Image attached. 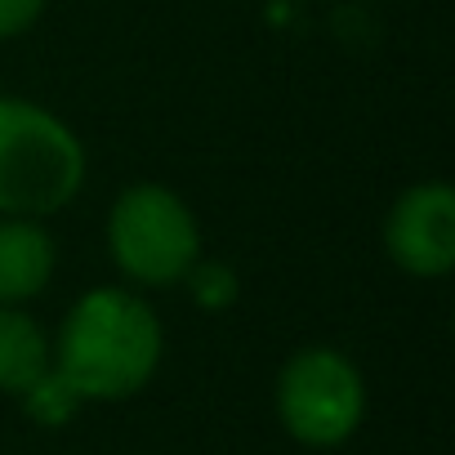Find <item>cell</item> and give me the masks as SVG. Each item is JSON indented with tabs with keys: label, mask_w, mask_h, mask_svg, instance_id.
<instances>
[{
	"label": "cell",
	"mask_w": 455,
	"mask_h": 455,
	"mask_svg": "<svg viewBox=\"0 0 455 455\" xmlns=\"http://www.w3.org/2000/svg\"><path fill=\"white\" fill-rule=\"evenodd\" d=\"M19 402H23V415H28L32 424H41V428H63V424H72V419L81 415V406H85V402L72 393V384H68L54 366H50Z\"/></svg>",
	"instance_id": "9"
},
{
	"label": "cell",
	"mask_w": 455,
	"mask_h": 455,
	"mask_svg": "<svg viewBox=\"0 0 455 455\" xmlns=\"http://www.w3.org/2000/svg\"><path fill=\"white\" fill-rule=\"evenodd\" d=\"M81 134L36 99L0 94V219H54L85 192Z\"/></svg>",
	"instance_id": "2"
},
{
	"label": "cell",
	"mask_w": 455,
	"mask_h": 455,
	"mask_svg": "<svg viewBox=\"0 0 455 455\" xmlns=\"http://www.w3.org/2000/svg\"><path fill=\"white\" fill-rule=\"evenodd\" d=\"M45 5H50V0H0V45L28 36L41 23Z\"/></svg>",
	"instance_id": "10"
},
{
	"label": "cell",
	"mask_w": 455,
	"mask_h": 455,
	"mask_svg": "<svg viewBox=\"0 0 455 455\" xmlns=\"http://www.w3.org/2000/svg\"><path fill=\"white\" fill-rule=\"evenodd\" d=\"M179 286L188 291V299H192L201 313H228V308L242 299V277H237V268L223 264V259H210V255H201Z\"/></svg>",
	"instance_id": "8"
},
{
	"label": "cell",
	"mask_w": 455,
	"mask_h": 455,
	"mask_svg": "<svg viewBox=\"0 0 455 455\" xmlns=\"http://www.w3.org/2000/svg\"><path fill=\"white\" fill-rule=\"evenodd\" d=\"M54 366L50 331L14 304H0V393L23 397Z\"/></svg>",
	"instance_id": "7"
},
{
	"label": "cell",
	"mask_w": 455,
	"mask_h": 455,
	"mask_svg": "<svg viewBox=\"0 0 455 455\" xmlns=\"http://www.w3.org/2000/svg\"><path fill=\"white\" fill-rule=\"evenodd\" d=\"M59 242L41 219H0V304L28 308L54 286Z\"/></svg>",
	"instance_id": "6"
},
{
	"label": "cell",
	"mask_w": 455,
	"mask_h": 455,
	"mask_svg": "<svg viewBox=\"0 0 455 455\" xmlns=\"http://www.w3.org/2000/svg\"><path fill=\"white\" fill-rule=\"evenodd\" d=\"M108 255L121 282L139 295L170 291L201 259V223L165 183H130L108 205Z\"/></svg>",
	"instance_id": "3"
},
{
	"label": "cell",
	"mask_w": 455,
	"mask_h": 455,
	"mask_svg": "<svg viewBox=\"0 0 455 455\" xmlns=\"http://www.w3.org/2000/svg\"><path fill=\"white\" fill-rule=\"evenodd\" d=\"M384 255L415 282H437L455 268V192L442 179L411 183L384 214Z\"/></svg>",
	"instance_id": "5"
},
{
	"label": "cell",
	"mask_w": 455,
	"mask_h": 455,
	"mask_svg": "<svg viewBox=\"0 0 455 455\" xmlns=\"http://www.w3.org/2000/svg\"><path fill=\"white\" fill-rule=\"evenodd\" d=\"M50 348L54 371L81 402H130L161 371L165 326L148 295L130 286H94L63 313Z\"/></svg>",
	"instance_id": "1"
},
{
	"label": "cell",
	"mask_w": 455,
	"mask_h": 455,
	"mask_svg": "<svg viewBox=\"0 0 455 455\" xmlns=\"http://www.w3.org/2000/svg\"><path fill=\"white\" fill-rule=\"evenodd\" d=\"M273 406H277L282 428L299 446L335 451L366 419V379L344 348L304 344L282 362Z\"/></svg>",
	"instance_id": "4"
}]
</instances>
